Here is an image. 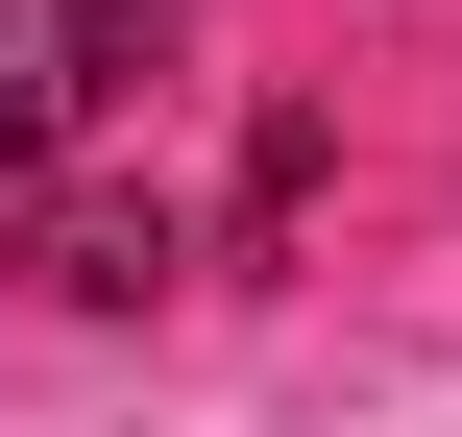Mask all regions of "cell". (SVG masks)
Returning <instances> with one entry per match:
<instances>
[{"label": "cell", "mask_w": 462, "mask_h": 437, "mask_svg": "<svg viewBox=\"0 0 462 437\" xmlns=\"http://www.w3.org/2000/svg\"><path fill=\"white\" fill-rule=\"evenodd\" d=\"M146 73V0H0V195H49Z\"/></svg>", "instance_id": "obj_1"}, {"label": "cell", "mask_w": 462, "mask_h": 437, "mask_svg": "<svg viewBox=\"0 0 462 437\" xmlns=\"http://www.w3.org/2000/svg\"><path fill=\"white\" fill-rule=\"evenodd\" d=\"M24 292H97V316H122V292H171V219H122V195H49V219H24Z\"/></svg>", "instance_id": "obj_2"}]
</instances>
